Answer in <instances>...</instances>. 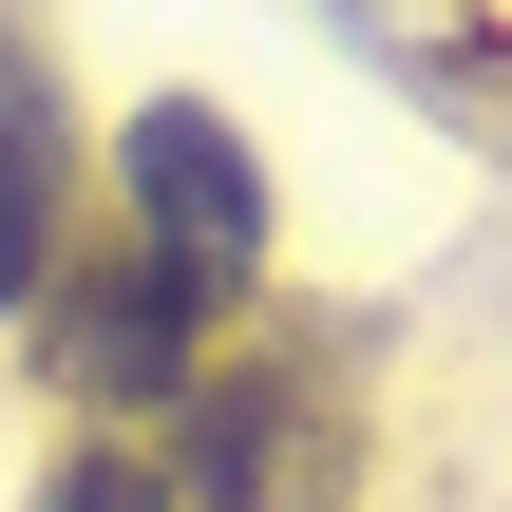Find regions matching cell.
<instances>
[{
    "label": "cell",
    "mask_w": 512,
    "mask_h": 512,
    "mask_svg": "<svg viewBox=\"0 0 512 512\" xmlns=\"http://www.w3.org/2000/svg\"><path fill=\"white\" fill-rule=\"evenodd\" d=\"M323 418L285 399V380H228V399H190V456H171V494H209V512H323Z\"/></svg>",
    "instance_id": "3957f363"
},
{
    "label": "cell",
    "mask_w": 512,
    "mask_h": 512,
    "mask_svg": "<svg viewBox=\"0 0 512 512\" xmlns=\"http://www.w3.org/2000/svg\"><path fill=\"white\" fill-rule=\"evenodd\" d=\"M38 512H171V475H152V456H57Z\"/></svg>",
    "instance_id": "5b68a950"
},
{
    "label": "cell",
    "mask_w": 512,
    "mask_h": 512,
    "mask_svg": "<svg viewBox=\"0 0 512 512\" xmlns=\"http://www.w3.org/2000/svg\"><path fill=\"white\" fill-rule=\"evenodd\" d=\"M38 285H57V247H38V95L0 57V304H38Z\"/></svg>",
    "instance_id": "277c9868"
},
{
    "label": "cell",
    "mask_w": 512,
    "mask_h": 512,
    "mask_svg": "<svg viewBox=\"0 0 512 512\" xmlns=\"http://www.w3.org/2000/svg\"><path fill=\"white\" fill-rule=\"evenodd\" d=\"M133 228H152V266L228 285V266L266 247V190H247V152H228L209 114H133Z\"/></svg>",
    "instance_id": "6da1fadb"
},
{
    "label": "cell",
    "mask_w": 512,
    "mask_h": 512,
    "mask_svg": "<svg viewBox=\"0 0 512 512\" xmlns=\"http://www.w3.org/2000/svg\"><path fill=\"white\" fill-rule=\"evenodd\" d=\"M190 323H209V285L133 247V266H95V285L57 304V380H76V399H171V380H190Z\"/></svg>",
    "instance_id": "7a4b0ae2"
}]
</instances>
